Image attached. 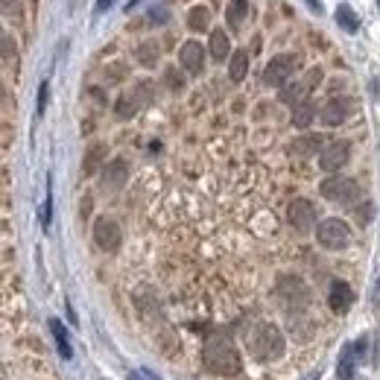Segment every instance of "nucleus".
Returning a JSON list of instances; mask_svg holds the SVG:
<instances>
[{
  "label": "nucleus",
  "mask_w": 380,
  "mask_h": 380,
  "mask_svg": "<svg viewBox=\"0 0 380 380\" xmlns=\"http://www.w3.org/2000/svg\"><path fill=\"white\" fill-rule=\"evenodd\" d=\"M50 330H53V339H56V349L64 360L73 357V349H71V339H68V330H64V325L59 319H50Z\"/></svg>",
  "instance_id": "20"
},
{
  "label": "nucleus",
  "mask_w": 380,
  "mask_h": 380,
  "mask_svg": "<svg viewBox=\"0 0 380 380\" xmlns=\"http://www.w3.org/2000/svg\"><path fill=\"white\" fill-rule=\"evenodd\" d=\"M47 100H50V82H41V88H38V100H36V114L41 118L44 108H47Z\"/></svg>",
  "instance_id": "27"
},
{
  "label": "nucleus",
  "mask_w": 380,
  "mask_h": 380,
  "mask_svg": "<svg viewBox=\"0 0 380 380\" xmlns=\"http://www.w3.org/2000/svg\"><path fill=\"white\" fill-rule=\"evenodd\" d=\"M111 3H114V0H97V12H106Z\"/></svg>",
  "instance_id": "29"
},
{
  "label": "nucleus",
  "mask_w": 380,
  "mask_h": 380,
  "mask_svg": "<svg viewBox=\"0 0 380 380\" xmlns=\"http://www.w3.org/2000/svg\"><path fill=\"white\" fill-rule=\"evenodd\" d=\"M158 56H161V47H158L155 41H143V44L138 47V62L143 64V68H155Z\"/></svg>",
  "instance_id": "23"
},
{
  "label": "nucleus",
  "mask_w": 380,
  "mask_h": 380,
  "mask_svg": "<svg viewBox=\"0 0 380 380\" xmlns=\"http://www.w3.org/2000/svg\"><path fill=\"white\" fill-rule=\"evenodd\" d=\"M313 118H316V108H313L310 100H304V103H299L293 108V126L295 129H307L313 123Z\"/></svg>",
  "instance_id": "21"
},
{
  "label": "nucleus",
  "mask_w": 380,
  "mask_h": 380,
  "mask_svg": "<svg viewBox=\"0 0 380 380\" xmlns=\"http://www.w3.org/2000/svg\"><path fill=\"white\" fill-rule=\"evenodd\" d=\"M295 68H299V56H295V53H281V56H275L267 64V71H263V82H267L269 88H284L287 82L293 79Z\"/></svg>",
  "instance_id": "6"
},
{
  "label": "nucleus",
  "mask_w": 380,
  "mask_h": 380,
  "mask_svg": "<svg viewBox=\"0 0 380 380\" xmlns=\"http://www.w3.org/2000/svg\"><path fill=\"white\" fill-rule=\"evenodd\" d=\"M316 240H319V246H325V249L339 252V249H345V246H351V228L339 217H328L316 225Z\"/></svg>",
  "instance_id": "4"
},
{
  "label": "nucleus",
  "mask_w": 380,
  "mask_h": 380,
  "mask_svg": "<svg viewBox=\"0 0 380 380\" xmlns=\"http://www.w3.org/2000/svg\"><path fill=\"white\" fill-rule=\"evenodd\" d=\"M188 24H190V29H193V32L208 29V24H211V12H208L205 6H193V9H190V15H188Z\"/></svg>",
  "instance_id": "25"
},
{
  "label": "nucleus",
  "mask_w": 380,
  "mask_h": 380,
  "mask_svg": "<svg viewBox=\"0 0 380 380\" xmlns=\"http://www.w3.org/2000/svg\"><path fill=\"white\" fill-rule=\"evenodd\" d=\"M88 213H91V202L85 199V202H82V217H88Z\"/></svg>",
  "instance_id": "31"
},
{
  "label": "nucleus",
  "mask_w": 380,
  "mask_h": 380,
  "mask_svg": "<svg viewBox=\"0 0 380 380\" xmlns=\"http://www.w3.org/2000/svg\"><path fill=\"white\" fill-rule=\"evenodd\" d=\"M354 290L345 284V281H334V284H330V293H328V304H330V310L334 313H349L351 310V304H354Z\"/></svg>",
  "instance_id": "12"
},
{
  "label": "nucleus",
  "mask_w": 380,
  "mask_h": 380,
  "mask_svg": "<svg viewBox=\"0 0 380 380\" xmlns=\"http://www.w3.org/2000/svg\"><path fill=\"white\" fill-rule=\"evenodd\" d=\"M278 293H281V299H284L290 307L295 304V307H307V302H310V293H307V287L302 284L299 278H284L278 284Z\"/></svg>",
  "instance_id": "13"
},
{
  "label": "nucleus",
  "mask_w": 380,
  "mask_h": 380,
  "mask_svg": "<svg viewBox=\"0 0 380 380\" xmlns=\"http://www.w3.org/2000/svg\"><path fill=\"white\" fill-rule=\"evenodd\" d=\"M106 155H108V153H106V146H103V143H94L91 150L85 153V161H82V173H85V176H94L97 170L103 167Z\"/></svg>",
  "instance_id": "19"
},
{
  "label": "nucleus",
  "mask_w": 380,
  "mask_h": 380,
  "mask_svg": "<svg viewBox=\"0 0 380 380\" xmlns=\"http://www.w3.org/2000/svg\"><path fill=\"white\" fill-rule=\"evenodd\" d=\"M246 73H249V53H246V50L231 53V59H228V76H231V82H243Z\"/></svg>",
  "instance_id": "16"
},
{
  "label": "nucleus",
  "mask_w": 380,
  "mask_h": 380,
  "mask_svg": "<svg viewBox=\"0 0 380 380\" xmlns=\"http://www.w3.org/2000/svg\"><path fill=\"white\" fill-rule=\"evenodd\" d=\"M349 158H351V143L349 141H337V143L325 146V150L319 153V167L325 173H339L345 164H349Z\"/></svg>",
  "instance_id": "8"
},
{
  "label": "nucleus",
  "mask_w": 380,
  "mask_h": 380,
  "mask_svg": "<svg viewBox=\"0 0 380 380\" xmlns=\"http://www.w3.org/2000/svg\"><path fill=\"white\" fill-rule=\"evenodd\" d=\"M178 62H181V68H185L188 73H202L205 68V50H202V44L199 41H185L181 44V50H178Z\"/></svg>",
  "instance_id": "11"
},
{
  "label": "nucleus",
  "mask_w": 380,
  "mask_h": 380,
  "mask_svg": "<svg viewBox=\"0 0 380 380\" xmlns=\"http://www.w3.org/2000/svg\"><path fill=\"white\" fill-rule=\"evenodd\" d=\"M349 114H351V100H345V97H334V100H328L319 111V120L325 126H339L349 120Z\"/></svg>",
  "instance_id": "10"
},
{
  "label": "nucleus",
  "mask_w": 380,
  "mask_h": 380,
  "mask_svg": "<svg viewBox=\"0 0 380 380\" xmlns=\"http://www.w3.org/2000/svg\"><path fill=\"white\" fill-rule=\"evenodd\" d=\"M360 351L357 345H345L342 349V357H339V366H337V374L339 380H357V363H360Z\"/></svg>",
  "instance_id": "15"
},
{
  "label": "nucleus",
  "mask_w": 380,
  "mask_h": 380,
  "mask_svg": "<svg viewBox=\"0 0 380 380\" xmlns=\"http://www.w3.org/2000/svg\"><path fill=\"white\" fill-rule=\"evenodd\" d=\"M141 3H143V0H129V3H126V12H135Z\"/></svg>",
  "instance_id": "30"
},
{
  "label": "nucleus",
  "mask_w": 380,
  "mask_h": 380,
  "mask_svg": "<svg viewBox=\"0 0 380 380\" xmlns=\"http://www.w3.org/2000/svg\"><path fill=\"white\" fill-rule=\"evenodd\" d=\"M319 193L334 205H354L360 199V185L349 176H330L319 185Z\"/></svg>",
  "instance_id": "3"
},
{
  "label": "nucleus",
  "mask_w": 380,
  "mask_h": 380,
  "mask_svg": "<svg viewBox=\"0 0 380 380\" xmlns=\"http://www.w3.org/2000/svg\"><path fill=\"white\" fill-rule=\"evenodd\" d=\"M211 56L217 59V62L231 59V41L225 36V29H213L211 32Z\"/></svg>",
  "instance_id": "18"
},
{
  "label": "nucleus",
  "mask_w": 380,
  "mask_h": 380,
  "mask_svg": "<svg viewBox=\"0 0 380 380\" xmlns=\"http://www.w3.org/2000/svg\"><path fill=\"white\" fill-rule=\"evenodd\" d=\"M290 150H293V155H299V158H310V155L322 153V138L319 135H304V138L295 141Z\"/></svg>",
  "instance_id": "17"
},
{
  "label": "nucleus",
  "mask_w": 380,
  "mask_h": 380,
  "mask_svg": "<svg viewBox=\"0 0 380 380\" xmlns=\"http://www.w3.org/2000/svg\"><path fill=\"white\" fill-rule=\"evenodd\" d=\"M319 82H322V68H310V71H304V76H299L295 82H287V85L281 88V100L295 108L299 103L310 100V94Z\"/></svg>",
  "instance_id": "5"
},
{
  "label": "nucleus",
  "mask_w": 380,
  "mask_h": 380,
  "mask_svg": "<svg viewBox=\"0 0 380 380\" xmlns=\"http://www.w3.org/2000/svg\"><path fill=\"white\" fill-rule=\"evenodd\" d=\"M246 15H249V3H246V0H231V3H228V27L240 29Z\"/></svg>",
  "instance_id": "22"
},
{
  "label": "nucleus",
  "mask_w": 380,
  "mask_h": 380,
  "mask_svg": "<svg viewBox=\"0 0 380 380\" xmlns=\"http://www.w3.org/2000/svg\"><path fill=\"white\" fill-rule=\"evenodd\" d=\"M50 213H53V190L47 185V199L41 205V228H50Z\"/></svg>",
  "instance_id": "26"
},
{
  "label": "nucleus",
  "mask_w": 380,
  "mask_h": 380,
  "mask_svg": "<svg viewBox=\"0 0 380 380\" xmlns=\"http://www.w3.org/2000/svg\"><path fill=\"white\" fill-rule=\"evenodd\" d=\"M202 363H205L208 372L220 374V377H234V374H240V369H243L234 342H231L228 337H223V334H211V337L205 339Z\"/></svg>",
  "instance_id": "1"
},
{
  "label": "nucleus",
  "mask_w": 380,
  "mask_h": 380,
  "mask_svg": "<svg viewBox=\"0 0 380 380\" xmlns=\"http://www.w3.org/2000/svg\"><path fill=\"white\" fill-rule=\"evenodd\" d=\"M246 345H249L252 357L269 363V360H278L284 354V334L269 322H258L249 328V334H246Z\"/></svg>",
  "instance_id": "2"
},
{
  "label": "nucleus",
  "mask_w": 380,
  "mask_h": 380,
  "mask_svg": "<svg viewBox=\"0 0 380 380\" xmlns=\"http://www.w3.org/2000/svg\"><path fill=\"white\" fill-rule=\"evenodd\" d=\"M94 243L100 246L103 252H118L123 243V231L111 217H100L94 223Z\"/></svg>",
  "instance_id": "7"
},
{
  "label": "nucleus",
  "mask_w": 380,
  "mask_h": 380,
  "mask_svg": "<svg viewBox=\"0 0 380 380\" xmlns=\"http://www.w3.org/2000/svg\"><path fill=\"white\" fill-rule=\"evenodd\" d=\"M129 178V164L123 158H114L103 170V190H120Z\"/></svg>",
  "instance_id": "14"
},
{
  "label": "nucleus",
  "mask_w": 380,
  "mask_h": 380,
  "mask_svg": "<svg viewBox=\"0 0 380 380\" xmlns=\"http://www.w3.org/2000/svg\"><path fill=\"white\" fill-rule=\"evenodd\" d=\"M287 217H290V225L295 231H302V234L316 228V208H313L310 199H295L290 205V211H287Z\"/></svg>",
  "instance_id": "9"
},
{
  "label": "nucleus",
  "mask_w": 380,
  "mask_h": 380,
  "mask_svg": "<svg viewBox=\"0 0 380 380\" xmlns=\"http://www.w3.org/2000/svg\"><path fill=\"white\" fill-rule=\"evenodd\" d=\"M337 24H339L345 32H357V29H360V18L354 15L351 6H337Z\"/></svg>",
  "instance_id": "24"
},
{
  "label": "nucleus",
  "mask_w": 380,
  "mask_h": 380,
  "mask_svg": "<svg viewBox=\"0 0 380 380\" xmlns=\"http://www.w3.org/2000/svg\"><path fill=\"white\" fill-rule=\"evenodd\" d=\"M3 59H6V64L12 62V41H9V36H3Z\"/></svg>",
  "instance_id": "28"
},
{
  "label": "nucleus",
  "mask_w": 380,
  "mask_h": 380,
  "mask_svg": "<svg viewBox=\"0 0 380 380\" xmlns=\"http://www.w3.org/2000/svg\"><path fill=\"white\" fill-rule=\"evenodd\" d=\"M138 380H141V377H138Z\"/></svg>",
  "instance_id": "32"
}]
</instances>
